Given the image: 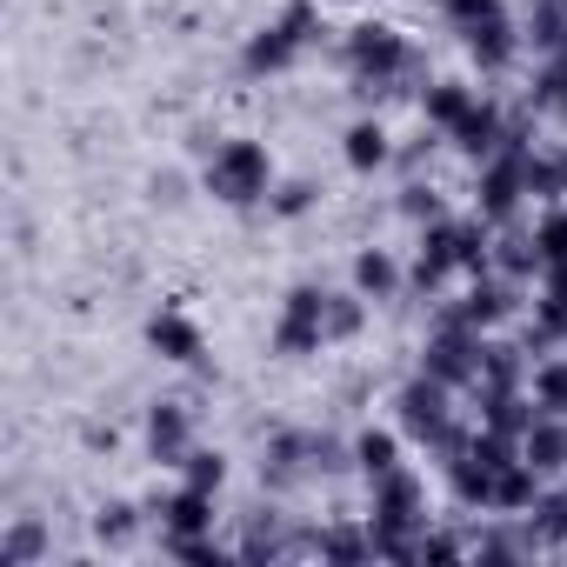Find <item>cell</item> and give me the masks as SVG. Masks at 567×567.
Here are the masks:
<instances>
[{"label": "cell", "mask_w": 567, "mask_h": 567, "mask_svg": "<svg viewBox=\"0 0 567 567\" xmlns=\"http://www.w3.org/2000/svg\"><path fill=\"white\" fill-rule=\"evenodd\" d=\"M321 41V0H288L260 34H247V48H240V74H288L308 48Z\"/></svg>", "instance_id": "5"}, {"label": "cell", "mask_w": 567, "mask_h": 567, "mask_svg": "<svg viewBox=\"0 0 567 567\" xmlns=\"http://www.w3.org/2000/svg\"><path fill=\"white\" fill-rule=\"evenodd\" d=\"M520 461L540 467L547 481H560V474H567V414H547V408H540L534 427L520 434Z\"/></svg>", "instance_id": "14"}, {"label": "cell", "mask_w": 567, "mask_h": 567, "mask_svg": "<svg viewBox=\"0 0 567 567\" xmlns=\"http://www.w3.org/2000/svg\"><path fill=\"white\" fill-rule=\"evenodd\" d=\"M520 101L534 107V121H547V127H567V54H547V61H534V87H527Z\"/></svg>", "instance_id": "16"}, {"label": "cell", "mask_w": 567, "mask_h": 567, "mask_svg": "<svg viewBox=\"0 0 567 567\" xmlns=\"http://www.w3.org/2000/svg\"><path fill=\"white\" fill-rule=\"evenodd\" d=\"M527 394H534L547 414H567V348H554V354H540V361H534Z\"/></svg>", "instance_id": "21"}, {"label": "cell", "mask_w": 567, "mask_h": 567, "mask_svg": "<svg viewBox=\"0 0 567 567\" xmlns=\"http://www.w3.org/2000/svg\"><path fill=\"white\" fill-rule=\"evenodd\" d=\"M181 481H187V487H207V494H220V487H227V454L194 441V454L181 461Z\"/></svg>", "instance_id": "26"}, {"label": "cell", "mask_w": 567, "mask_h": 567, "mask_svg": "<svg viewBox=\"0 0 567 567\" xmlns=\"http://www.w3.org/2000/svg\"><path fill=\"white\" fill-rule=\"evenodd\" d=\"M534 247H540V267L567 260V200H554V207L534 214Z\"/></svg>", "instance_id": "27"}, {"label": "cell", "mask_w": 567, "mask_h": 567, "mask_svg": "<svg viewBox=\"0 0 567 567\" xmlns=\"http://www.w3.org/2000/svg\"><path fill=\"white\" fill-rule=\"evenodd\" d=\"M507 127H514V121H507V107H501L494 94H481V101H474V114L447 134V147H454V154H467V161L481 167V161H494V154L507 147Z\"/></svg>", "instance_id": "11"}, {"label": "cell", "mask_w": 567, "mask_h": 567, "mask_svg": "<svg viewBox=\"0 0 567 567\" xmlns=\"http://www.w3.org/2000/svg\"><path fill=\"white\" fill-rule=\"evenodd\" d=\"M134 534H141V507H134V501H107V507L94 514V540H101V547H127Z\"/></svg>", "instance_id": "24"}, {"label": "cell", "mask_w": 567, "mask_h": 567, "mask_svg": "<svg viewBox=\"0 0 567 567\" xmlns=\"http://www.w3.org/2000/svg\"><path fill=\"white\" fill-rule=\"evenodd\" d=\"M354 288H361L368 301H401L408 267H401L388 247H361V254H354Z\"/></svg>", "instance_id": "17"}, {"label": "cell", "mask_w": 567, "mask_h": 567, "mask_svg": "<svg viewBox=\"0 0 567 567\" xmlns=\"http://www.w3.org/2000/svg\"><path fill=\"white\" fill-rule=\"evenodd\" d=\"M481 354H487V334L461 315V301H441V308L427 315V334H421V368H427L434 381H447L454 394H474Z\"/></svg>", "instance_id": "3"}, {"label": "cell", "mask_w": 567, "mask_h": 567, "mask_svg": "<svg viewBox=\"0 0 567 567\" xmlns=\"http://www.w3.org/2000/svg\"><path fill=\"white\" fill-rule=\"evenodd\" d=\"M494 274H507V280H527L540 274V247H534V227H494Z\"/></svg>", "instance_id": "19"}, {"label": "cell", "mask_w": 567, "mask_h": 567, "mask_svg": "<svg viewBox=\"0 0 567 567\" xmlns=\"http://www.w3.org/2000/svg\"><path fill=\"white\" fill-rule=\"evenodd\" d=\"M147 348H154L161 361H174V368H200V354H207V334H200V321H194V315H181V308H161V315L147 321Z\"/></svg>", "instance_id": "13"}, {"label": "cell", "mask_w": 567, "mask_h": 567, "mask_svg": "<svg viewBox=\"0 0 567 567\" xmlns=\"http://www.w3.org/2000/svg\"><path fill=\"white\" fill-rule=\"evenodd\" d=\"M421 527H427V481L414 467L374 474L368 481V534H374V554L421 560Z\"/></svg>", "instance_id": "2"}, {"label": "cell", "mask_w": 567, "mask_h": 567, "mask_svg": "<svg viewBox=\"0 0 567 567\" xmlns=\"http://www.w3.org/2000/svg\"><path fill=\"white\" fill-rule=\"evenodd\" d=\"M315 200H321V187L295 174V181H274V194H267V214H274V220H301Z\"/></svg>", "instance_id": "25"}, {"label": "cell", "mask_w": 567, "mask_h": 567, "mask_svg": "<svg viewBox=\"0 0 567 567\" xmlns=\"http://www.w3.org/2000/svg\"><path fill=\"white\" fill-rule=\"evenodd\" d=\"M141 434H147V454L161 467H181L194 454V408L187 401H154L147 421H141Z\"/></svg>", "instance_id": "10"}, {"label": "cell", "mask_w": 567, "mask_h": 567, "mask_svg": "<svg viewBox=\"0 0 567 567\" xmlns=\"http://www.w3.org/2000/svg\"><path fill=\"white\" fill-rule=\"evenodd\" d=\"M341 68H348V81H354V94L381 107V101L408 94V81L421 74V54H414V41H408L401 28L361 21V28H348V41H341Z\"/></svg>", "instance_id": "1"}, {"label": "cell", "mask_w": 567, "mask_h": 567, "mask_svg": "<svg viewBox=\"0 0 567 567\" xmlns=\"http://www.w3.org/2000/svg\"><path fill=\"white\" fill-rule=\"evenodd\" d=\"M341 161H348L354 174H381V167H394V134L381 127V114H361V121L341 134Z\"/></svg>", "instance_id": "15"}, {"label": "cell", "mask_w": 567, "mask_h": 567, "mask_svg": "<svg viewBox=\"0 0 567 567\" xmlns=\"http://www.w3.org/2000/svg\"><path fill=\"white\" fill-rule=\"evenodd\" d=\"M447 421H454V388H447V381H434L427 368H414V374L394 388V427H401L408 441H421V447H427Z\"/></svg>", "instance_id": "7"}, {"label": "cell", "mask_w": 567, "mask_h": 567, "mask_svg": "<svg viewBox=\"0 0 567 567\" xmlns=\"http://www.w3.org/2000/svg\"><path fill=\"white\" fill-rule=\"evenodd\" d=\"M474 101H481V94H474L467 81H427V87H421V121L441 127V134H454V127L474 114Z\"/></svg>", "instance_id": "18"}, {"label": "cell", "mask_w": 567, "mask_h": 567, "mask_svg": "<svg viewBox=\"0 0 567 567\" xmlns=\"http://www.w3.org/2000/svg\"><path fill=\"white\" fill-rule=\"evenodd\" d=\"M321 315H328V288H315V280H295L288 301H280V315H274V334H267L274 354H280V361H308V354H321V348H328Z\"/></svg>", "instance_id": "6"}, {"label": "cell", "mask_w": 567, "mask_h": 567, "mask_svg": "<svg viewBox=\"0 0 567 567\" xmlns=\"http://www.w3.org/2000/svg\"><path fill=\"white\" fill-rule=\"evenodd\" d=\"M147 514L161 520V540H194V534H214V494L207 487H167L147 501Z\"/></svg>", "instance_id": "9"}, {"label": "cell", "mask_w": 567, "mask_h": 567, "mask_svg": "<svg viewBox=\"0 0 567 567\" xmlns=\"http://www.w3.org/2000/svg\"><path fill=\"white\" fill-rule=\"evenodd\" d=\"M540 295L567 308V260H547V267H540Z\"/></svg>", "instance_id": "29"}, {"label": "cell", "mask_w": 567, "mask_h": 567, "mask_svg": "<svg viewBox=\"0 0 567 567\" xmlns=\"http://www.w3.org/2000/svg\"><path fill=\"white\" fill-rule=\"evenodd\" d=\"M200 187L220 200V207H267V194H274V154L260 147V141H247V134H234V141H214L207 147V167H200Z\"/></svg>", "instance_id": "4"}, {"label": "cell", "mask_w": 567, "mask_h": 567, "mask_svg": "<svg viewBox=\"0 0 567 567\" xmlns=\"http://www.w3.org/2000/svg\"><path fill=\"white\" fill-rule=\"evenodd\" d=\"M434 14H441L454 34H467V28H481V21L507 14V0H434Z\"/></svg>", "instance_id": "28"}, {"label": "cell", "mask_w": 567, "mask_h": 567, "mask_svg": "<svg viewBox=\"0 0 567 567\" xmlns=\"http://www.w3.org/2000/svg\"><path fill=\"white\" fill-rule=\"evenodd\" d=\"M321 328H328L334 348H341V341H361V328H368V295H361V288H354V295H328Z\"/></svg>", "instance_id": "22"}, {"label": "cell", "mask_w": 567, "mask_h": 567, "mask_svg": "<svg viewBox=\"0 0 567 567\" xmlns=\"http://www.w3.org/2000/svg\"><path fill=\"white\" fill-rule=\"evenodd\" d=\"M394 207H401V220H414V227H427V220H441L447 214V194L434 187V181H401V194H394Z\"/></svg>", "instance_id": "23"}, {"label": "cell", "mask_w": 567, "mask_h": 567, "mask_svg": "<svg viewBox=\"0 0 567 567\" xmlns=\"http://www.w3.org/2000/svg\"><path fill=\"white\" fill-rule=\"evenodd\" d=\"M461 48H467V61L481 68V74H507L514 61H520V21L514 14H494V21H481V28H467L461 34Z\"/></svg>", "instance_id": "12"}, {"label": "cell", "mask_w": 567, "mask_h": 567, "mask_svg": "<svg viewBox=\"0 0 567 567\" xmlns=\"http://www.w3.org/2000/svg\"><path fill=\"white\" fill-rule=\"evenodd\" d=\"M388 467H401V434L394 427H361L354 434V474H388Z\"/></svg>", "instance_id": "20"}, {"label": "cell", "mask_w": 567, "mask_h": 567, "mask_svg": "<svg viewBox=\"0 0 567 567\" xmlns=\"http://www.w3.org/2000/svg\"><path fill=\"white\" fill-rule=\"evenodd\" d=\"M520 295H527L520 280H507V274H481V280H467L461 315H467L481 334H501L507 321H520V315H527V301H520Z\"/></svg>", "instance_id": "8"}]
</instances>
